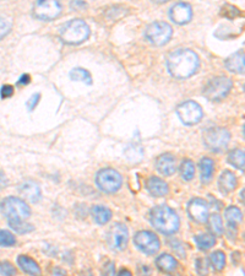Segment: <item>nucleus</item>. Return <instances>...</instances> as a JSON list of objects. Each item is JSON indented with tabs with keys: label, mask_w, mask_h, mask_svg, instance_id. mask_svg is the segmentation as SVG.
<instances>
[{
	"label": "nucleus",
	"mask_w": 245,
	"mask_h": 276,
	"mask_svg": "<svg viewBox=\"0 0 245 276\" xmlns=\"http://www.w3.org/2000/svg\"><path fill=\"white\" fill-rule=\"evenodd\" d=\"M90 37V27L81 19L66 22L60 30V40L66 44H80Z\"/></svg>",
	"instance_id": "3"
},
{
	"label": "nucleus",
	"mask_w": 245,
	"mask_h": 276,
	"mask_svg": "<svg viewBox=\"0 0 245 276\" xmlns=\"http://www.w3.org/2000/svg\"><path fill=\"white\" fill-rule=\"evenodd\" d=\"M0 274L6 276L16 275V269L9 262H0Z\"/></svg>",
	"instance_id": "35"
},
{
	"label": "nucleus",
	"mask_w": 245,
	"mask_h": 276,
	"mask_svg": "<svg viewBox=\"0 0 245 276\" xmlns=\"http://www.w3.org/2000/svg\"><path fill=\"white\" fill-rule=\"evenodd\" d=\"M229 141H231V133L224 128L215 126V128H210L203 133V142H205L206 148L215 152L224 150Z\"/></svg>",
	"instance_id": "8"
},
{
	"label": "nucleus",
	"mask_w": 245,
	"mask_h": 276,
	"mask_svg": "<svg viewBox=\"0 0 245 276\" xmlns=\"http://www.w3.org/2000/svg\"><path fill=\"white\" fill-rule=\"evenodd\" d=\"M40 100H41L40 92H37V94L32 95V96L28 98V101L26 102V106H27V108H28V111H30V112H32V111L36 108L38 102H40Z\"/></svg>",
	"instance_id": "37"
},
{
	"label": "nucleus",
	"mask_w": 245,
	"mask_h": 276,
	"mask_svg": "<svg viewBox=\"0 0 245 276\" xmlns=\"http://www.w3.org/2000/svg\"><path fill=\"white\" fill-rule=\"evenodd\" d=\"M152 2L157 3V4H162V3H167V2H169V0H152Z\"/></svg>",
	"instance_id": "44"
},
{
	"label": "nucleus",
	"mask_w": 245,
	"mask_h": 276,
	"mask_svg": "<svg viewBox=\"0 0 245 276\" xmlns=\"http://www.w3.org/2000/svg\"><path fill=\"white\" fill-rule=\"evenodd\" d=\"M20 193L31 203L40 201L41 196H42L40 186L34 183L33 180H26V182L22 183L20 186Z\"/></svg>",
	"instance_id": "17"
},
{
	"label": "nucleus",
	"mask_w": 245,
	"mask_h": 276,
	"mask_svg": "<svg viewBox=\"0 0 245 276\" xmlns=\"http://www.w3.org/2000/svg\"><path fill=\"white\" fill-rule=\"evenodd\" d=\"M149 221L156 230L164 234H173L179 230V216L169 206L158 205L151 210Z\"/></svg>",
	"instance_id": "2"
},
{
	"label": "nucleus",
	"mask_w": 245,
	"mask_h": 276,
	"mask_svg": "<svg viewBox=\"0 0 245 276\" xmlns=\"http://www.w3.org/2000/svg\"><path fill=\"white\" fill-rule=\"evenodd\" d=\"M14 92H15L14 86H11V85H4V86L2 87V90H0V97H2L3 100L10 98L12 95H14Z\"/></svg>",
	"instance_id": "38"
},
{
	"label": "nucleus",
	"mask_w": 245,
	"mask_h": 276,
	"mask_svg": "<svg viewBox=\"0 0 245 276\" xmlns=\"http://www.w3.org/2000/svg\"><path fill=\"white\" fill-rule=\"evenodd\" d=\"M210 264L216 271H221L222 269L224 268L225 265V254L221 250H217V252H213L211 255H210Z\"/></svg>",
	"instance_id": "29"
},
{
	"label": "nucleus",
	"mask_w": 245,
	"mask_h": 276,
	"mask_svg": "<svg viewBox=\"0 0 245 276\" xmlns=\"http://www.w3.org/2000/svg\"><path fill=\"white\" fill-rule=\"evenodd\" d=\"M134 244L139 250L148 255L156 254L161 247L158 237L151 231H140V232L136 233L135 237H134Z\"/></svg>",
	"instance_id": "10"
},
{
	"label": "nucleus",
	"mask_w": 245,
	"mask_h": 276,
	"mask_svg": "<svg viewBox=\"0 0 245 276\" xmlns=\"http://www.w3.org/2000/svg\"><path fill=\"white\" fill-rule=\"evenodd\" d=\"M11 22L6 20L4 17H0V40H3L5 36H8L11 31Z\"/></svg>",
	"instance_id": "36"
},
{
	"label": "nucleus",
	"mask_w": 245,
	"mask_h": 276,
	"mask_svg": "<svg viewBox=\"0 0 245 276\" xmlns=\"http://www.w3.org/2000/svg\"><path fill=\"white\" fill-rule=\"evenodd\" d=\"M156 168L162 176H172L177 171L176 158L171 154H163L156 161Z\"/></svg>",
	"instance_id": "15"
},
{
	"label": "nucleus",
	"mask_w": 245,
	"mask_h": 276,
	"mask_svg": "<svg viewBox=\"0 0 245 276\" xmlns=\"http://www.w3.org/2000/svg\"><path fill=\"white\" fill-rule=\"evenodd\" d=\"M173 36V30L169 24L164 21H157L151 24L146 28L145 37L149 43L155 46H164L171 41Z\"/></svg>",
	"instance_id": "7"
},
{
	"label": "nucleus",
	"mask_w": 245,
	"mask_h": 276,
	"mask_svg": "<svg viewBox=\"0 0 245 276\" xmlns=\"http://www.w3.org/2000/svg\"><path fill=\"white\" fill-rule=\"evenodd\" d=\"M70 6H71L72 10L80 11V10H84L85 8H87V4H86L84 0H72Z\"/></svg>",
	"instance_id": "39"
},
{
	"label": "nucleus",
	"mask_w": 245,
	"mask_h": 276,
	"mask_svg": "<svg viewBox=\"0 0 245 276\" xmlns=\"http://www.w3.org/2000/svg\"><path fill=\"white\" fill-rule=\"evenodd\" d=\"M210 224H211V228H212L213 233L217 234V236L223 233V222H222V217L219 216L218 214L211 215Z\"/></svg>",
	"instance_id": "34"
},
{
	"label": "nucleus",
	"mask_w": 245,
	"mask_h": 276,
	"mask_svg": "<svg viewBox=\"0 0 245 276\" xmlns=\"http://www.w3.org/2000/svg\"><path fill=\"white\" fill-rule=\"evenodd\" d=\"M96 184L100 190L104 193H116L122 188L123 177L113 168H103L96 176Z\"/></svg>",
	"instance_id": "6"
},
{
	"label": "nucleus",
	"mask_w": 245,
	"mask_h": 276,
	"mask_svg": "<svg viewBox=\"0 0 245 276\" xmlns=\"http://www.w3.org/2000/svg\"><path fill=\"white\" fill-rule=\"evenodd\" d=\"M244 50L232 54L225 60V68L229 71L235 72V74H243L244 72Z\"/></svg>",
	"instance_id": "18"
},
{
	"label": "nucleus",
	"mask_w": 245,
	"mask_h": 276,
	"mask_svg": "<svg viewBox=\"0 0 245 276\" xmlns=\"http://www.w3.org/2000/svg\"><path fill=\"white\" fill-rule=\"evenodd\" d=\"M16 244V238L11 232L0 230V247H14Z\"/></svg>",
	"instance_id": "33"
},
{
	"label": "nucleus",
	"mask_w": 245,
	"mask_h": 276,
	"mask_svg": "<svg viewBox=\"0 0 245 276\" xmlns=\"http://www.w3.org/2000/svg\"><path fill=\"white\" fill-rule=\"evenodd\" d=\"M107 241L113 250H118V252L124 250L129 242L128 227L124 224H120V222H116L108 231Z\"/></svg>",
	"instance_id": "11"
},
{
	"label": "nucleus",
	"mask_w": 245,
	"mask_h": 276,
	"mask_svg": "<svg viewBox=\"0 0 245 276\" xmlns=\"http://www.w3.org/2000/svg\"><path fill=\"white\" fill-rule=\"evenodd\" d=\"M177 113L185 125H195L202 119L203 112L201 106L195 101H187L177 108Z\"/></svg>",
	"instance_id": "12"
},
{
	"label": "nucleus",
	"mask_w": 245,
	"mask_h": 276,
	"mask_svg": "<svg viewBox=\"0 0 245 276\" xmlns=\"http://www.w3.org/2000/svg\"><path fill=\"white\" fill-rule=\"evenodd\" d=\"M215 172V162L212 158L203 157L200 161V179L202 183H210Z\"/></svg>",
	"instance_id": "21"
},
{
	"label": "nucleus",
	"mask_w": 245,
	"mask_h": 276,
	"mask_svg": "<svg viewBox=\"0 0 245 276\" xmlns=\"http://www.w3.org/2000/svg\"><path fill=\"white\" fill-rule=\"evenodd\" d=\"M17 265L20 266L22 271L27 272L30 275H40L41 268L32 258L27 255H18L17 256Z\"/></svg>",
	"instance_id": "22"
},
{
	"label": "nucleus",
	"mask_w": 245,
	"mask_h": 276,
	"mask_svg": "<svg viewBox=\"0 0 245 276\" xmlns=\"http://www.w3.org/2000/svg\"><path fill=\"white\" fill-rule=\"evenodd\" d=\"M187 212H189V216L192 217L194 221L199 222V224H203V222L209 220L210 216L209 204L203 200V199L195 198L189 203Z\"/></svg>",
	"instance_id": "13"
},
{
	"label": "nucleus",
	"mask_w": 245,
	"mask_h": 276,
	"mask_svg": "<svg viewBox=\"0 0 245 276\" xmlns=\"http://www.w3.org/2000/svg\"><path fill=\"white\" fill-rule=\"evenodd\" d=\"M30 81H31V76L28 74H24V75H21L20 79H18L17 85H27V84H30Z\"/></svg>",
	"instance_id": "40"
},
{
	"label": "nucleus",
	"mask_w": 245,
	"mask_h": 276,
	"mask_svg": "<svg viewBox=\"0 0 245 276\" xmlns=\"http://www.w3.org/2000/svg\"><path fill=\"white\" fill-rule=\"evenodd\" d=\"M195 242L200 249L208 250L215 246L216 238L212 234H199V236H195Z\"/></svg>",
	"instance_id": "30"
},
{
	"label": "nucleus",
	"mask_w": 245,
	"mask_h": 276,
	"mask_svg": "<svg viewBox=\"0 0 245 276\" xmlns=\"http://www.w3.org/2000/svg\"><path fill=\"white\" fill-rule=\"evenodd\" d=\"M0 210L8 221H25L31 216V209L22 199L8 196L0 203Z\"/></svg>",
	"instance_id": "4"
},
{
	"label": "nucleus",
	"mask_w": 245,
	"mask_h": 276,
	"mask_svg": "<svg viewBox=\"0 0 245 276\" xmlns=\"http://www.w3.org/2000/svg\"><path fill=\"white\" fill-rule=\"evenodd\" d=\"M69 75L72 81H80L86 85H92L91 72L84 68H74Z\"/></svg>",
	"instance_id": "26"
},
{
	"label": "nucleus",
	"mask_w": 245,
	"mask_h": 276,
	"mask_svg": "<svg viewBox=\"0 0 245 276\" xmlns=\"http://www.w3.org/2000/svg\"><path fill=\"white\" fill-rule=\"evenodd\" d=\"M180 176L181 178L186 180V182H189V180L194 178V176H195V164H194L193 161L184 160L183 162H181Z\"/></svg>",
	"instance_id": "28"
},
{
	"label": "nucleus",
	"mask_w": 245,
	"mask_h": 276,
	"mask_svg": "<svg viewBox=\"0 0 245 276\" xmlns=\"http://www.w3.org/2000/svg\"><path fill=\"white\" fill-rule=\"evenodd\" d=\"M221 16H223L225 19H229V20H234V19L239 17L241 15V11L238 8H235L234 5H229L225 4L223 8L221 9V12H219Z\"/></svg>",
	"instance_id": "32"
},
{
	"label": "nucleus",
	"mask_w": 245,
	"mask_h": 276,
	"mask_svg": "<svg viewBox=\"0 0 245 276\" xmlns=\"http://www.w3.org/2000/svg\"><path fill=\"white\" fill-rule=\"evenodd\" d=\"M224 216L228 222V226L232 228H235L243 221V214H241V211L238 208H235V206H229L224 212Z\"/></svg>",
	"instance_id": "24"
},
{
	"label": "nucleus",
	"mask_w": 245,
	"mask_h": 276,
	"mask_svg": "<svg viewBox=\"0 0 245 276\" xmlns=\"http://www.w3.org/2000/svg\"><path fill=\"white\" fill-rule=\"evenodd\" d=\"M9 226L17 233H28L32 232L34 227L31 224H26L25 221H8Z\"/></svg>",
	"instance_id": "31"
},
{
	"label": "nucleus",
	"mask_w": 245,
	"mask_h": 276,
	"mask_svg": "<svg viewBox=\"0 0 245 276\" xmlns=\"http://www.w3.org/2000/svg\"><path fill=\"white\" fill-rule=\"evenodd\" d=\"M146 188L149 192V194L156 198H162V196L168 194V184L163 179L158 178V177H149L146 182Z\"/></svg>",
	"instance_id": "16"
},
{
	"label": "nucleus",
	"mask_w": 245,
	"mask_h": 276,
	"mask_svg": "<svg viewBox=\"0 0 245 276\" xmlns=\"http://www.w3.org/2000/svg\"><path fill=\"white\" fill-rule=\"evenodd\" d=\"M156 265L163 272H174L178 268V262L173 255L162 254L156 259Z\"/></svg>",
	"instance_id": "23"
},
{
	"label": "nucleus",
	"mask_w": 245,
	"mask_h": 276,
	"mask_svg": "<svg viewBox=\"0 0 245 276\" xmlns=\"http://www.w3.org/2000/svg\"><path fill=\"white\" fill-rule=\"evenodd\" d=\"M232 86H233V82H232L231 79L225 78V76H218V78L211 79L203 86L202 95L209 101L217 102V101L223 100L224 97L228 96V94L232 90Z\"/></svg>",
	"instance_id": "5"
},
{
	"label": "nucleus",
	"mask_w": 245,
	"mask_h": 276,
	"mask_svg": "<svg viewBox=\"0 0 245 276\" xmlns=\"http://www.w3.org/2000/svg\"><path fill=\"white\" fill-rule=\"evenodd\" d=\"M237 184H238L237 177H235V174L233 172H231V171H224V172L219 176L218 186L219 189H221L223 193L233 192V190L237 188Z\"/></svg>",
	"instance_id": "19"
},
{
	"label": "nucleus",
	"mask_w": 245,
	"mask_h": 276,
	"mask_svg": "<svg viewBox=\"0 0 245 276\" xmlns=\"http://www.w3.org/2000/svg\"><path fill=\"white\" fill-rule=\"evenodd\" d=\"M91 215L93 221L98 225H106L112 218V211L103 205H95L91 209Z\"/></svg>",
	"instance_id": "20"
},
{
	"label": "nucleus",
	"mask_w": 245,
	"mask_h": 276,
	"mask_svg": "<svg viewBox=\"0 0 245 276\" xmlns=\"http://www.w3.org/2000/svg\"><path fill=\"white\" fill-rule=\"evenodd\" d=\"M125 156L131 162H140L142 160V157H144V149L140 146V145H129L125 149Z\"/></svg>",
	"instance_id": "27"
},
{
	"label": "nucleus",
	"mask_w": 245,
	"mask_h": 276,
	"mask_svg": "<svg viewBox=\"0 0 245 276\" xmlns=\"http://www.w3.org/2000/svg\"><path fill=\"white\" fill-rule=\"evenodd\" d=\"M6 186H8V179H6L5 174L0 171V189L5 188Z\"/></svg>",
	"instance_id": "42"
},
{
	"label": "nucleus",
	"mask_w": 245,
	"mask_h": 276,
	"mask_svg": "<svg viewBox=\"0 0 245 276\" xmlns=\"http://www.w3.org/2000/svg\"><path fill=\"white\" fill-rule=\"evenodd\" d=\"M228 163L232 164L237 170L244 171L245 164V154L241 149H235V150L231 151L228 155Z\"/></svg>",
	"instance_id": "25"
},
{
	"label": "nucleus",
	"mask_w": 245,
	"mask_h": 276,
	"mask_svg": "<svg viewBox=\"0 0 245 276\" xmlns=\"http://www.w3.org/2000/svg\"><path fill=\"white\" fill-rule=\"evenodd\" d=\"M169 17L177 25H185L193 19L192 5L186 3H178L171 9Z\"/></svg>",
	"instance_id": "14"
},
{
	"label": "nucleus",
	"mask_w": 245,
	"mask_h": 276,
	"mask_svg": "<svg viewBox=\"0 0 245 276\" xmlns=\"http://www.w3.org/2000/svg\"><path fill=\"white\" fill-rule=\"evenodd\" d=\"M123 274H126V275H131V272H130L129 270H122V271H120V275H123Z\"/></svg>",
	"instance_id": "45"
},
{
	"label": "nucleus",
	"mask_w": 245,
	"mask_h": 276,
	"mask_svg": "<svg viewBox=\"0 0 245 276\" xmlns=\"http://www.w3.org/2000/svg\"><path fill=\"white\" fill-rule=\"evenodd\" d=\"M62 12L59 0H36L33 5V15L38 20L52 21Z\"/></svg>",
	"instance_id": "9"
},
{
	"label": "nucleus",
	"mask_w": 245,
	"mask_h": 276,
	"mask_svg": "<svg viewBox=\"0 0 245 276\" xmlns=\"http://www.w3.org/2000/svg\"><path fill=\"white\" fill-rule=\"evenodd\" d=\"M53 274L54 275H65V270H62V269H54Z\"/></svg>",
	"instance_id": "43"
},
{
	"label": "nucleus",
	"mask_w": 245,
	"mask_h": 276,
	"mask_svg": "<svg viewBox=\"0 0 245 276\" xmlns=\"http://www.w3.org/2000/svg\"><path fill=\"white\" fill-rule=\"evenodd\" d=\"M103 272L107 275H114V264L113 263H108V264L104 266Z\"/></svg>",
	"instance_id": "41"
},
{
	"label": "nucleus",
	"mask_w": 245,
	"mask_h": 276,
	"mask_svg": "<svg viewBox=\"0 0 245 276\" xmlns=\"http://www.w3.org/2000/svg\"><path fill=\"white\" fill-rule=\"evenodd\" d=\"M200 65L199 56L192 49H177L167 60L168 71L176 79H187L197 71Z\"/></svg>",
	"instance_id": "1"
}]
</instances>
